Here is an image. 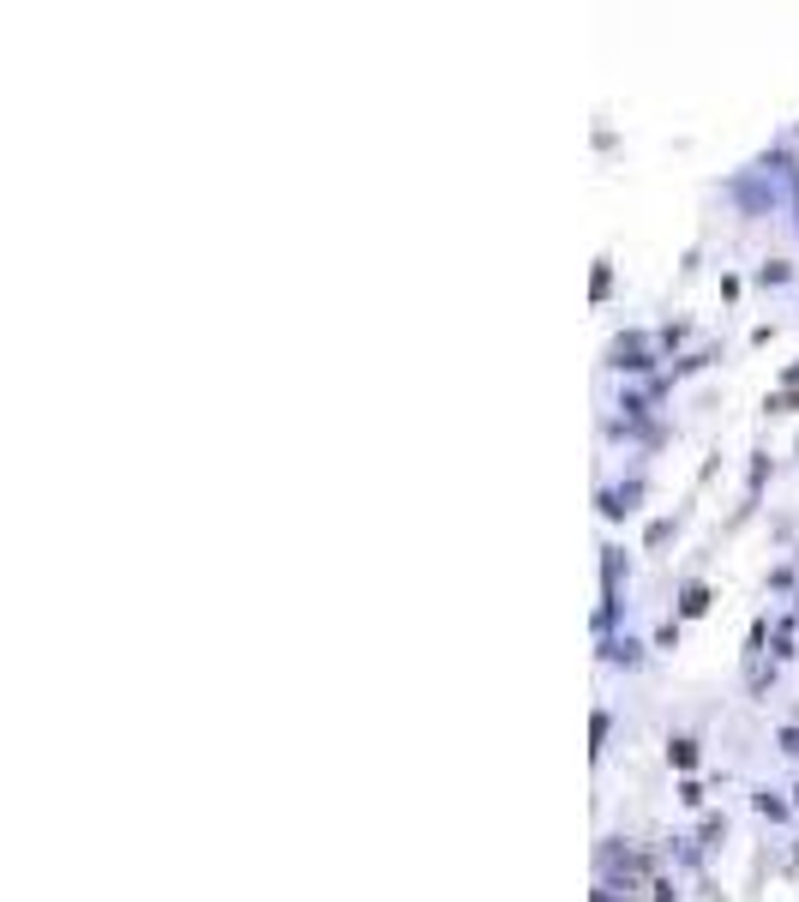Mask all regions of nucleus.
Wrapping results in <instances>:
<instances>
[]
</instances>
